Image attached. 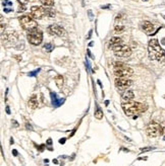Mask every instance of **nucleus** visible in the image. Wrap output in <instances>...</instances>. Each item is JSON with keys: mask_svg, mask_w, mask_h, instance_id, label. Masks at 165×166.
I'll use <instances>...</instances> for the list:
<instances>
[{"mask_svg": "<svg viewBox=\"0 0 165 166\" xmlns=\"http://www.w3.org/2000/svg\"><path fill=\"white\" fill-rule=\"evenodd\" d=\"M148 50H149V57L151 60L160 61L161 59H163L165 56V51L161 48L158 40L156 39L150 40Z\"/></svg>", "mask_w": 165, "mask_h": 166, "instance_id": "f257e3e1", "label": "nucleus"}, {"mask_svg": "<svg viewBox=\"0 0 165 166\" xmlns=\"http://www.w3.org/2000/svg\"><path fill=\"white\" fill-rule=\"evenodd\" d=\"M46 15V10L42 6L31 7V16L35 19H42Z\"/></svg>", "mask_w": 165, "mask_h": 166, "instance_id": "1a4fd4ad", "label": "nucleus"}, {"mask_svg": "<svg viewBox=\"0 0 165 166\" xmlns=\"http://www.w3.org/2000/svg\"><path fill=\"white\" fill-rule=\"evenodd\" d=\"M17 2L19 3V5H26L28 2V0H17Z\"/></svg>", "mask_w": 165, "mask_h": 166, "instance_id": "4be33fe9", "label": "nucleus"}, {"mask_svg": "<svg viewBox=\"0 0 165 166\" xmlns=\"http://www.w3.org/2000/svg\"><path fill=\"white\" fill-rule=\"evenodd\" d=\"M53 163H55V164H57V163H58V161H57L56 159H54V160H53Z\"/></svg>", "mask_w": 165, "mask_h": 166, "instance_id": "473e14b6", "label": "nucleus"}, {"mask_svg": "<svg viewBox=\"0 0 165 166\" xmlns=\"http://www.w3.org/2000/svg\"><path fill=\"white\" fill-rule=\"evenodd\" d=\"M48 31L51 34H56L58 37H66V31L62 27H59L57 24H51L50 27L48 28Z\"/></svg>", "mask_w": 165, "mask_h": 166, "instance_id": "9d476101", "label": "nucleus"}, {"mask_svg": "<svg viewBox=\"0 0 165 166\" xmlns=\"http://www.w3.org/2000/svg\"><path fill=\"white\" fill-rule=\"evenodd\" d=\"M52 144V140L51 139H48L47 140V145H51Z\"/></svg>", "mask_w": 165, "mask_h": 166, "instance_id": "c85d7f7f", "label": "nucleus"}, {"mask_svg": "<svg viewBox=\"0 0 165 166\" xmlns=\"http://www.w3.org/2000/svg\"><path fill=\"white\" fill-rule=\"evenodd\" d=\"M153 148H151V147H148V148H146V149H141V151L142 152H147V151H150V150H152Z\"/></svg>", "mask_w": 165, "mask_h": 166, "instance_id": "393cba45", "label": "nucleus"}, {"mask_svg": "<svg viewBox=\"0 0 165 166\" xmlns=\"http://www.w3.org/2000/svg\"><path fill=\"white\" fill-rule=\"evenodd\" d=\"M162 44H164V45H165V39L162 40Z\"/></svg>", "mask_w": 165, "mask_h": 166, "instance_id": "f704fd0d", "label": "nucleus"}, {"mask_svg": "<svg viewBox=\"0 0 165 166\" xmlns=\"http://www.w3.org/2000/svg\"><path fill=\"white\" fill-rule=\"evenodd\" d=\"M41 2L46 7H51L54 5V0H41Z\"/></svg>", "mask_w": 165, "mask_h": 166, "instance_id": "a211bd4d", "label": "nucleus"}, {"mask_svg": "<svg viewBox=\"0 0 165 166\" xmlns=\"http://www.w3.org/2000/svg\"><path fill=\"white\" fill-rule=\"evenodd\" d=\"M46 10V15L49 17H53L55 15V11L53 9H45Z\"/></svg>", "mask_w": 165, "mask_h": 166, "instance_id": "412c9836", "label": "nucleus"}, {"mask_svg": "<svg viewBox=\"0 0 165 166\" xmlns=\"http://www.w3.org/2000/svg\"><path fill=\"white\" fill-rule=\"evenodd\" d=\"M123 31H124V27H123V25H116V27L114 28V31H115L116 34L122 33Z\"/></svg>", "mask_w": 165, "mask_h": 166, "instance_id": "aec40b11", "label": "nucleus"}, {"mask_svg": "<svg viewBox=\"0 0 165 166\" xmlns=\"http://www.w3.org/2000/svg\"><path fill=\"white\" fill-rule=\"evenodd\" d=\"M26 127H27V129H28V130H33V128H32V126H31V125L29 124V123L26 124Z\"/></svg>", "mask_w": 165, "mask_h": 166, "instance_id": "a878e982", "label": "nucleus"}, {"mask_svg": "<svg viewBox=\"0 0 165 166\" xmlns=\"http://www.w3.org/2000/svg\"><path fill=\"white\" fill-rule=\"evenodd\" d=\"M146 132L149 137H153V138H154V137H157L159 135H163L164 129L157 122H151V123H149L148 126H147Z\"/></svg>", "mask_w": 165, "mask_h": 166, "instance_id": "20e7f679", "label": "nucleus"}, {"mask_svg": "<svg viewBox=\"0 0 165 166\" xmlns=\"http://www.w3.org/2000/svg\"><path fill=\"white\" fill-rule=\"evenodd\" d=\"M120 45H122V40H121L120 37H111V39L109 40V42H108L109 48H111V49H113V48H115V47L120 46Z\"/></svg>", "mask_w": 165, "mask_h": 166, "instance_id": "f8f14e48", "label": "nucleus"}, {"mask_svg": "<svg viewBox=\"0 0 165 166\" xmlns=\"http://www.w3.org/2000/svg\"><path fill=\"white\" fill-rule=\"evenodd\" d=\"M39 71H40V69L36 70V71H34V72H31V73H29V76H35V74H36V73H38Z\"/></svg>", "mask_w": 165, "mask_h": 166, "instance_id": "b1692460", "label": "nucleus"}, {"mask_svg": "<svg viewBox=\"0 0 165 166\" xmlns=\"http://www.w3.org/2000/svg\"><path fill=\"white\" fill-rule=\"evenodd\" d=\"M122 109L126 116H137L147 110V106L132 100L129 103H122Z\"/></svg>", "mask_w": 165, "mask_h": 166, "instance_id": "f03ea898", "label": "nucleus"}, {"mask_svg": "<svg viewBox=\"0 0 165 166\" xmlns=\"http://www.w3.org/2000/svg\"><path fill=\"white\" fill-rule=\"evenodd\" d=\"M134 97H135V94H134V92H132V90H127V91H124V93L122 94V96H121L123 103H129V101H132Z\"/></svg>", "mask_w": 165, "mask_h": 166, "instance_id": "ddd939ff", "label": "nucleus"}, {"mask_svg": "<svg viewBox=\"0 0 165 166\" xmlns=\"http://www.w3.org/2000/svg\"><path fill=\"white\" fill-rule=\"evenodd\" d=\"M6 112L8 113V115H9V113H10V110H9V107H8V106L6 107Z\"/></svg>", "mask_w": 165, "mask_h": 166, "instance_id": "2f4dec72", "label": "nucleus"}, {"mask_svg": "<svg viewBox=\"0 0 165 166\" xmlns=\"http://www.w3.org/2000/svg\"><path fill=\"white\" fill-rule=\"evenodd\" d=\"M44 49L47 52H51V51H53V49H54V47H53V45H52L51 43H47L46 45L44 46Z\"/></svg>", "mask_w": 165, "mask_h": 166, "instance_id": "6ab92c4d", "label": "nucleus"}, {"mask_svg": "<svg viewBox=\"0 0 165 166\" xmlns=\"http://www.w3.org/2000/svg\"><path fill=\"white\" fill-rule=\"evenodd\" d=\"M163 17H164V18H165V15H164V16H163Z\"/></svg>", "mask_w": 165, "mask_h": 166, "instance_id": "c9c22d12", "label": "nucleus"}, {"mask_svg": "<svg viewBox=\"0 0 165 166\" xmlns=\"http://www.w3.org/2000/svg\"><path fill=\"white\" fill-rule=\"evenodd\" d=\"M12 154H13V155L17 156V154H19V153H17V151H16V150H12Z\"/></svg>", "mask_w": 165, "mask_h": 166, "instance_id": "7c9ffc66", "label": "nucleus"}, {"mask_svg": "<svg viewBox=\"0 0 165 166\" xmlns=\"http://www.w3.org/2000/svg\"><path fill=\"white\" fill-rule=\"evenodd\" d=\"M95 118L98 119V120H101L103 118V112L101 110L99 106H97L96 110H95Z\"/></svg>", "mask_w": 165, "mask_h": 166, "instance_id": "f3484780", "label": "nucleus"}, {"mask_svg": "<svg viewBox=\"0 0 165 166\" xmlns=\"http://www.w3.org/2000/svg\"><path fill=\"white\" fill-rule=\"evenodd\" d=\"M114 83L116 88L119 90H125L132 85V81L129 79H126V78H116Z\"/></svg>", "mask_w": 165, "mask_h": 166, "instance_id": "6e6552de", "label": "nucleus"}, {"mask_svg": "<svg viewBox=\"0 0 165 166\" xmlns=\"http://www.w3.org/2000/svg\"><path fill=\"white\" fill-rule=\"evenodd\" d=\"M114 52V55L118 58H127L132 55V49L126 45H120L112 49Z\"/></svg>", "mask_w": 165, "mask_h": 166, "instance_id": "0eeeda50", "label": "nucleus"}, {"mask_svg": "<svg viewBox=\"0 0 165 166\" xmlns=\"http://www.w3.org/2000/svg\"><path fill=\"white\" fill-rule=\"evenodd\" d=\"M114 75L117 78H127L134 75V70L124 63L116 62L114 65Z\"/></svg>", "mask_w": 165, "mask_h": 166, "instance_id": "7ed1b4c3", "label": "nucleus"}, {"mask_svg": "<svg viewBox=\"0 0 165 166\" xmlns=\"http://www.w3.org/2000/svg\"><path fill=\"white\" fill-rule=\"evenodd\" d=\"M142 30H143L146 34H152L153 33H154V31H155V27H154V24H153L152 22L147 21V20H146V21L142 22Z\"/></svg>", "mask_w": 165, "mask_h": 166, "instance_id": "9b49d317", "label": "nucleus"}, {"mask_svg": "<svg viewBox=\"0 0 165 166\" xmlns=\"http://www.w3.org/2000/svg\"><path fill=\"white\" fill-rule=\"evenodd\" d=\"M19 23H21L22 28L28 31H34V30H36V28H38V23H37L36 20L27 15L19 17Z\"/></svg>", "mask_w": 165, "mask_h": 166, "instance_id": "39448f33", "label": "nucleus"}, {"mask_svg": "<svg viewBox=\"0 0 165 166\" xmlns=\"http://www.w3.org/2000/svg\"><path fill=\"white\" fill-rule=\"evenodd\" d=\"M44 162H45V163H48V162H49V160H48V159H45V160H44Z\"/></svg>", "mask_w": 165, "mask_h": 166, "instance_id": "72a5a7b5", "label": "nucleus"}, {"mask_svg": "<svg viewBox=\"0 0 165 166\" xmlns=\"http://www.w3.org/2000/svg\"><path fill=\"white\" fill-rule=\"evenodd\" d=\"M44 147H45V145H41V146H39L38 148H37V149H39L40 151H43V150H44Z\"/></svg>", "mask_w": 165, "mask_h": 166, "instance_id": "cd10ccee", "label": "nucleus"}, {"mask_svg": "<svg viewBox=\"0 0 165 166\" xmlns=\"http://www.w3.org/2000/svg\"><path fill=\"white\" fill-rule=\"evenodd\" d=\"M28 104H29V106L31 107V109H37L39 106V103H38V99H37V96H36V94H33L32 96L30 97V99H29L28 101Z\"/></svg>", "mask_w": 165, "mask_h": 166, "instance_id": "2eb2a0df", "label": "nucleus"}, {"mask_svg": "<svg viewBox=\"0 0 165 166\" xmlns=\"http://www.w3.org/2000/svg\"><path fill=\"white\" fill-rule=\"evenodd\" d=\"M55 82H56V85L58 88H61L63 86V77L61 75H57V76L55 77Z\"/></svg>", "mask_w": 165, "mask_h": 166, "instance_id": "dca6fc26", "label": "nucleus"}, {"mask_svg": "<svg viewBox=\"0 0 165 166\" xmlns=\"http://www.w3.org/2000/svg\"><path fill=\"white\" fill-rule=\"evenodd\" d=\"M12 123L14 124V126H15V127H19V123H17L16 121H12Z\"/></svg>", "mask_w": 165, "mask_h": 166, "instance_id": "c756f323", "label": "nucleus"}, {"mask_svg": "<svg viewBox=\"0 0 165 166\" xmlns=\"http://www.w3.org/2000/svg\"><path fill=\"white\" fill-rule=\"evenodd\" d=\"M28 41L32 44V45L39 46L40 44L42 43V41H43V34H42V31L40 30H38V28H36V30H34V31H29Z\"/></svg>", "mask_w": 165, "mask_h": 166, "instance_id": "423d86ee", "label": "nucleus"}, {"mask_svg": "<svg viewBox=\"0 0 165 166\" xmlns=\"http://www.w3.org/2000/svg\"><path fill=\"white\" fill-rule=\"evenodd\" d=\"M25 9H26V5H19V12H22V11H25Z\"/></svg>", "mask_w": 165, "mask_h": 166, "instance_id": "5701e85b", "label": "nucleus"}, {"mask_svg": "<svg viewBox=\"0 0 165 166\" xmlns=\"http://www.w3.org/2000/svg\"><path fill=\"white\" fill-rule=\"evenodd\" d=\"M50 95H51V98H52V104H53L55 107L59 106L60 104H62L63 101H64L63 98H57V95L53 92H51Z\"/></svg>", "mask_w": 165, "mask_h": 166, "instance_id": "4468645a", "label": "nucleus"}, {"mask_svg": "<svg viewBox=\"0 0 165 166\" xmlns=\"http://www.w3.org/2000/svg\"><path fill=\"white\" fill-rule=\"evenodd\" d=\"M65 140H66L65 138L60 139V140H59V143H60V144H64V143H65Z\"/></svg>", "mask_w": 165, "mask_h": 166, "instance_id": "bb28decb", "label": "nucleus"}]
</instances>
